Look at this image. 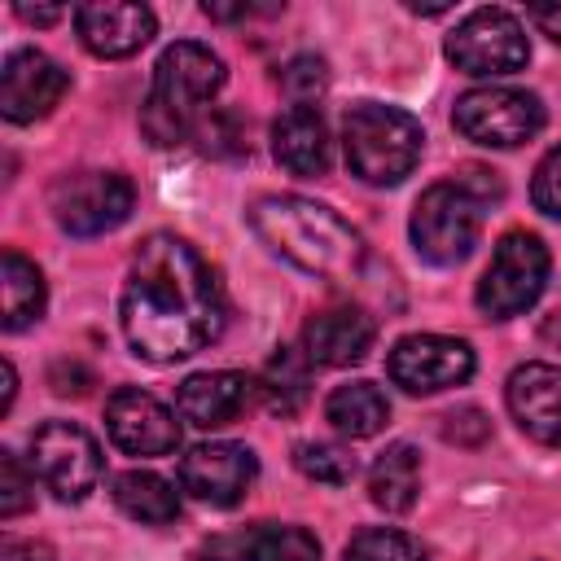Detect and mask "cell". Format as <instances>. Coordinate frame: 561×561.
<instances>
[{"mask_svg": "<svg viewBox=\"0 0 561 561\" xmlns=\"http://www.w3.org/2000/svg\"><path fill=\"white\" fill-rule=\"evenodd\" d=\"M118 320L140 359L175 364L206 351L224 333V285L184 237L153 232L131 254Z\"/></svg>", "mask_w": 561, "mask_h": 561, "instance_id": "6da1fadb", "label": "cell"}, {"mask_svg": "<svg viewBox=\"0 0 561 561\" xmlns=\"http://www.w3.org/2000/svg\"><path fill=\"white\" fill-rule=\"evenodd\" d=\"M250 228L259 232V241L289 259L298 272L337 285V289H355L368 276V245L364 237L337 219L329 206L311 202V197H294V193H267L250 206Z\"/></svg>", "mask_w": 561, "mask_h": 561, "instance_id": "7a4b0ae2", "label": "cell"}, {"mask_svg": "<svg viewBox=\"0 0 561 561\" xmlns=\"http://www.w3.org/2000/svg\"><path fill=\"white\" fill-rule=\"evenodd\" d=\"M224 61L197 44V39H180L171 44L158 66H153V88L145 96L140 110V127L153 145H184L197 123L206 118V105L215 101V92L224 88Z\"/></svg>", "mask_w": 561, "mask_h": 561, "instance_id": "3957f363", "label": "cell"}, {"mask_svg": "<svg viewBox=\"0 0 561 561\" xmlns=\"http://www.w3.org/2000/svg\"><path fill=\"white\" fill-rule=\"evenodd\" d=\"M421 145L425 131L421 123L399 110V105H381V101H359L346 110L342 118V149H346V167L377 188L399 184L403 175H412V167L421 162Z\"/></svg>", "mask_w": 561, "mask_h": 561, "instance_id": "277c9868", "label": "cell"}, {"mask_svg": "<svg viewBox=\"0 0 561 561\" xmlns=\"http://www.w3.org/2000/svg\"><path fill=\"white\" fill-rule=\"evenodd\" d=\"M408 228H412V245L425 263H434V267L465 263L478 245V232H482V202L456 180L430 184L416 197Z\"/></svg>", "mask_w": 561, "mask_h": 561, "instance_id": "5b68a950", "label": "cell"}, {"mask_svg": "<svg viewBox=\"0 0 561 561\" xmlns=\"http://www.w3.org/2000/svg\"><path fill=\"white\" fill-rule=\"evenodd\" d=\"M548 245L535 232H504L482 280H478V307L491 320H508L522 316L526 307L539 302L543 285H548Z\"/></svg>", "mask_w": 561, "mask_h": 561, "instance_id": "8992f818", "label": "cell"}, {"mask_svg": "<svg viewBox=\"0 0 561 561\" xmlns=\"http://www.w3.org/2000/svg\"><path fill=\"white\" fill-rule=\"evenodd\" d=\"M451 123L473 145L517 149L539 136L543 105L535 92H522V88H469L465 96H456Z\"/></svg>", "mask_w": 561, "mask_h": 561, "instance_id": "52a82bcc", "label": "cell"}, {"mask_svg": "<svg viewBox=\"0 0 561 561\" xmlns=\"http://www.w3.org/2000/svg\"><path fill=\"white\" fill-rule=\"evenodd\" d=\"M48 206H53V219L61 232L101 237V232H114L131 215L136 188L118 171H75L53 184Z\"/></svg>", "mask_w": 561, "mask_h": 561, "instance_id": "ba28073f", "label": "cell"}, {"mask_svg": "<svg viewBox=\"0 0 561 561\" xmlns=\"http://www.w3.org/2000/svg\"><path fill=\"white\" fill-rule=\"evenodd\" d=\"M447 61L465 75H478V79L513 75L530 61L526 26L508 9H473L447 35Z\"/></svg>", "mask_w": 561, "mask_h": 561, "instance_id": "9c48e42d", "label": "cell"}, {"mask_svg": "<svg viewBox=\"0 0 561 561\" xmlns=\"http://www.w3.org/2000/svg\"><path fill=\"white\" fill-rule=\"evenodd\" d=\"M31 473L57 500H83L101 482V447L75 421H44L31 434Z\"/></svg>", "mask_w": 561, "mask_h": 561, "instance_id": "30bf717a", "label": "cell"}, {"mask_svg": "<svg viewBox=\"0 0 561 561\" xmlns=\"http://www.w3.org/2000/svg\"><path fill=\"white\" fill-rule=\"evenodd\" d=\"M386 373L408 394H438L473 377V346L460 337H443V333H412L394 342Z\"/></svg>", "mask_w": 561, "mask_h": 561, "instance_id": "8fae6325", "label": "cell"}, {"mask_svg": "<svg viewBox=\"0 0 561 561\" xmlns=\"http://www.w3.org/2000/svg\"><path fill=\"white\" fill-rule=\"evenodd\" d=\"M254 478H259V460L245 443H197L180 460V486L210 508L241 504Z\"/></svg>", "mask_w": 561, "mask_h": 561, "instance_id": "7c38bea8", "label": "cell"}, {"mask_svg": "<svg viewBox=\"0 0 561 561\" xmlns=\"http://www.w3.org/2000/svg\"><path fill=\"white\" fill-rule=\"evenodd\" d=\"M105 430H110V443L127 456H167V451L180 447L175 412L162 399H153L149 390H136V386H123V390L110 394Z\"/></svg>", "mask_w": 561, "mask_h": 561, "instance_id": "4fadbf2b", "label": "cell"}, {"mask_svg": "<svg viewBox=\"0 0 561 561\" xmlns=\"http://www.w3.org/2000/svg\"><path fill=\"white\" fill-rule=\"evenodd\" d=\"M70 88V75L39 48H18L4 57L0 70V114L9 123H35L44 118Z\"/></svg>", "mask_w": 561, "mask_h": 561, "instance_id": "5bb4252c", "label": "cell"}, {"mask_svg": "<svg viewBox=\"0 0 561 561\" xmlns=\"http://www.w3.org/2000/svg\"><path fill=\"white\" fill-rule=\"evenodd\" d=\"M75 31L83 39L88 53L96 57H131L140 53L158 22H153V9L149 4H131V0H96V4H79L75 9Z\"/></svg>", "mask_w": 561, "mask_h": 561, "instance_id": "9a60e30c", "label": "cell"}, {"mask_svg": "<svg viewBox=\"0 0 561 561\" xmlns=\"http://www.w3.org/2000/svg\"><path fill=\"white\" fill-rule=\"evenodd\" d=\"M508 412L535 443L561 447V368L557 364H522L504 386Z\"/></svg>", "mask_w": 561, "mask_h": 561, "instance_id": "2e32d148", "label": "cell"}, {"mask_svg": "<svg viewBox=\"0 0 561 561\" xmlns=\"http://www.w3.org/2000/svg\"><path fill=\"white\" fill-rule=\"evenodd\" d=\"M377 342V320L359 307H329L316 311L302 329V351L311 364L324 368H351L359 364Z\"/></svg>", "mask_w": 561, "mask_h": 561, "instance_id": "e0dca14e", "label": "cell"}, {"mask_svg": "<svg viewBox=\"0 0 561 561\" xmlns=\"http://www.w3.org/2000/svg\"><path fill=\"white\" fill-rule=\"evenodd\" d=\"M250 377L245 373H232V368H215V373H193L180 381V394H175V408L188 425L197 430H219L228 421H237L250 403Z\"/></svg>", "mask_w": 561, "mask_h": 561, "instance_id": "ac0fdd59", "label": "cell"}, {"mask_svg": "<svg viewBox=\"0 0 561 561\" xmlns=\"http://www.w3.org/2000/svg\"><path fill=\"white\" fill-rule=\"evenodd\" d=\"M272 153L289 175H324L329 171V127L311 105H289L272 123Z\"/></svg>", "mask_w": 561, "mask_h": 561, "instance_id": "d6986e66", "label": "cell"}, {"mask_svg": "<svg viewBox=\"0 0 561 561\" xmlns=\"http://www.w3.org/2000/svg\"><path fill=\"white\" fill-rule=\"evenodd\" d=\"M421 491V451L412 443H390L368 469V500L386 513H408Z\"/></svg>", "mask_w": 561, "mask_h": 561, "instance_id": "ffe728a7", "label": "cell"}, {"mask_svg": "<svg viewBox=\"0 0 561 561\" xmlns=\"http://www.w3.org/2000/svg\"><path fill=\"white\" fill-rule=\"evenodd\" d=\"M114 504L131 517V522H145V526H167L180 517V491L149 473V469H127L114 478Z\"/></svg>", "mask_w": 561, "mask_h": 561, "instance_id": "44dd1931", "label": "cell"}, {"mask_svg": "<svg viewBox=\"0 0 561 561\" xmlns=\"http://www.w3.org/2000/svg\"><path fill=\"white\" fill-rule=\"evenodd\" d=\"M324 416L346 438H373L390 421V403H386V394L373 381H346V386H333L329 390Z\"/></svg>", "mask_w": 561, "mask_h": 561, "instance_id": "7402d4cb", "label": "cell"}, {"mask_svg": "<svg viewBox=\"0 0 561 561\" xmlns=\"http://www.w3.org/2000/svg\"><path fill=\"white\" fill-rule=\"evenodd\" d=\"M0 267H4V272H0V298H4L0 324H4L9 333H18V329H26V324H35V320L44 316V302H48L44 276H39V267H35L31 259H22L18 250H4V263H0Z\"/></svg>", "mask_w": 561, "mask_h": 561, "instance_id": "603a6c76", "label": "cell"}, {"mask_svg": "<svg viewBox=\"0 0 561 561\" xmlns=\"http://www.w3.org/2000/svg\"><path fill=\"white\" fill-rule=\"evenodd\" d=\"M241 561H320V539L302 526L259 522L241 535Z\"/></svg>", "mask_w": 561, "mask_h": 561, "instance_id": "cb8c5ba5", "label": "cell"}, {"mask_svg": "<svg viewBox=\"0 0 561 561\" xmlns=\"http://www.w3.org/2000/svg\"><path fill=\"white\" fill-rule=\"evenodd\" d=\"M263 399L272 412H298L302 399H307V364L294 355V351H276L263 368V381H259Z\"/></svg>", "mask_w": 561, "mask_h": 561, "instance_id": "d4e9b609", "label": "cell"}, {"mask_svg": "<svg viewBox=\"0 0 561 561\" xmlns=\"http://www.w3.org/2000/svg\"><path fill=\"white\" fill-rule=\"evenodd\" d=\"M346 561H425V548L394 526H368L346 543Z\"/></svg>", "mask_w": 561, "mask_h": 561, "instance_id": "484cf974", "label": "cell"}, {"mask_svg": "<svg viewBox=\"0 0 561 561\" xmlns=\"http://www.w3.org/2000/svg\"><path fill=\"white\" fill-rule=\"evenodd\" d=\"M294 465H298V473H307L311 482H324V486H346L355 478V456L337 443H298Z\"/></svg>", "mask_w": 561, "mask_h": 561, "instance_id": "4316f807", "label": "cell"}, {"mask_svg": "<svg viewBox=\"0 0 561 561\" xmlns=\"http://www.w3.org/2000/svg\"><path fill=\"white\" fill-rule=\"evenodd\" d=\"M280 88H285V96H289L294 105H311L316 96H324V88H329V70H324V61H320L316 53H298V57L285 61V70H280Z\"/></svg>", "mask_w": 561, "mask_h": 561, "instance_id": "83f0119b", "label": "cell"}, {"mask_svg": "<svg viewBox=\"0 0 561 561\" xmlns=\"http://www.w3.org/2000/svg\"><path fill=\"white\" fill-rule=\"evenodd\" d=\"M35 504V473L22 469V460L4 447L0 451V517L13 522Z\"/></svg>", "mask_w": 561, "mask_h": 561, "instance_id": "f1b7e54d", "label": "cell"}, {"mask_svg": "<svg viewBox=\"0 0 561 561\" xmlns=\"http://www.w3.org/2000/svg\"><path fill=\"white\" fill-rule=\"evenodd\" d=\"M193 140H202V149L215 153V158H237V153H245V131H241L237 114H228V110H210V114L197 123Z\"/></svg>", "mask_w": 561, "mask_h": 561, "instance_id": "f546056e", "label": "cell"}, {"mask_svg": "<svg viewBox=\"0 0 561 561\" xmlns=\"http://www.w3.org/2000/svg\"><path fill=\"white\" fill-rule=\"evenodd\" d=\"M530 202H535V210H543L548 219H561V145L539 158L535 180H530Z\"/></svg>", "mask_w": 561, "mask_h": 561, "instance_id": "4dcf8cb0", "label": "cell"}, {"mask_svg": "<svg viewBox=\"0 0 561 561\" xmlns=\"http://www.w3.org/2000/svg\"><path fill=\"white\" fill-rule=\"evenodd\" d=\"M443 434H447L451 443H460V447H473V443H482V438L491 434V421H486L478 408H460V412H447Z\"/></svg>", "mask_w": 561, "mask_h": 561, "instance_id": "1f68e13d", "label": "cell"}, {"mask_svg": "<svg viewBox=\"0 0 561 561\" xmlns=\"http://www.w3.org/2000/svg\"><path fill=\"white\" fill-rule=\"evenodd\" d=\"M48 381H53V390L57 394H88V386H92V377L79 368V364H53V373H48Z\"/></svg>", "mask_w": 561, "mask_h": 561, "instance_id": "d6a6232c", "label": "cell"}, {"mask_svg": "<svg viewBox=\"0 0 561 561\" xmlns=\"http://www.w3.org/2000/svg\"><path fill=\"white\" fill-rule=\"evenodd\" d=\"M530 22H535L548 39L561 44V4H535V9H530Z\"/></svg>", "mask_w": 561, "mask_h": 561, "instance_id": "836d02e7", "label": "cell"}, {"mask_svg": "<svg viewBox=\"0 0 561 561\" xmlns=\"http://www.w3.org/2000/svg\"><path fill=\"white\" fill-rule=\"evenodd\" d=\"M18 18L22 22H35V26H53L61 18V9H31V4H18Z\"/></svg>", "mask_w": 561, "mask_h": 561, "instance_id": "e575fe53", "label": "cell"}, {"mask_svg": "<svg viewBox=\"0 0 561 561\" xmlns=\"http://www.w3.org/2000/svg\"><path fill=\"white\" fill-rule=\"evenodd\" d=\"M13 390H18V373H13V364L4 359V412L13 408Z\"/></svg>", "mask_w": 561, "mask_h": 561, "instance_id": "d590c367", "label": "cell"}, {"mask_svg": "<svg viewBox=\"0 0 561 561\" xmlns=\"http://www.w3.org/2000/svg\"><path fill=\"white\" fill-rule=\"evenodd\" d=\"M543 337H548V342H552V346H561V311H557V316H548V320H543Z\"/></svg>", "mask_w": 561, "mask_h": 561, "instance_id": "8d00e7d4", "label": "cell"}, {"mask_svg": "<svg viewBox=\"0 0 561 561\" xmlns=\"http://www.w3.org/2000/svg\"><path fill=\"white\" fill-rule=\"evenodd\" d=\"M193 561H232V557L224 552V543H210V548H206V552H197Z\"/></svg>", "mask_w": 561, "mask_h": 561, "instance_id": "74e56055", "label": "cell"}]
</instances>
